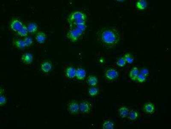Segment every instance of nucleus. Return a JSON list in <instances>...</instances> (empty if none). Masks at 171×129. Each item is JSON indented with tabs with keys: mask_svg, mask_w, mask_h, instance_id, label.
<instances>
[{
	"mask_svg": "<svg viewBox=\"0 0 171 129\" xmlns=\"http://www.w3.org/2000/svg\"><path fill=\"white\" fill-rule=\"evenodd\" d=\"M17 34L21 37H25L28 36V33L27 26L23 25L19 30L17 32Z\"/></svg>",
	"mask_w": 171,
	"mask_h": 129,
	"instance_id": "22",
	"label": "nucleus"
},
{
	"mask_svg": "<svg viewBox=\"0 0 171 129\" xmlns=\"http://www.w3.org/2000/svg\"><path fill=\"white\" fill-rule=\"evenodd\" d=\"M97 38L104 46L112 48L116 46L120 41V33L115 27H104L99 31Z\"/></svg>",
	"mask_w": 171,
	"mask_h": 129,
	"instance_id": "1",
	"label": "nucleus"
},
{
	"mask_svg": "<svg viewBox=\"0 0 171 129\" xmlns=\"http://www.w3.org/2000/svg\"><path fill=\"white\" fill-rule=\"evenodd\" d=\"M7 102V99L3 95H1L0 97V105L1 106H4Z\"/></svg>",
	"mask_w": 171,
	"mask_h": 129,
	"instance_id": "28",
	"label": "nucleus"
},
{
	"mask_svg": "<svg viewBox=\"0 0 171 129\" xmlns=\"http://www.w3.org/2000/svg\"><path fill=\"white\" fill-rule=\"evenodd\" d=\"M147 77L146 76L140 73V74L138 75V76L137 77L136 81L137 82H139V83H144V82L146 81Z\"/></svg>",
	"mask_w": 171,
	"mask_h": 129,
	"instance_id": "26",
	"label": "nucleus"
},
{
	"mask_svg": "<svg viewBox=\"0 0 171 129\" xmlns=\"http://www.w3.org/2000/svg\"><path fill=\"white\" fill-rule=\"evenodd\" d=\"M136 8L140 11H143L147 8L148 6V3L147 1L145 0L138 1L136 4Z\"/></svg>",
	"mask_w": 171,
	"mask_h": 129,
	"instance_id": "18",
	"label": "nucleus"
},
{
	"mask_svg": "<svg viewBox=\"0 0 171 129\" xmlns=\"http://www.w3.org/2000/svg\"><path fill=\"white\" fill-rule=\"evenodd\" d=\"M21 59L23 63L29 64L32 63L33 60V57L32 54L30 53H25L22 56Z\"/></svg>",
	"mask_w": 171,
	"mask_h": 129,
	"instance_id": "11",
	"label": "nucleus"
},
{
	"mask_svg": "<svg viewBox=\"0 0 171 129\" xmlns=\"http://www.w3.org/2000/svg\"><path fill=\"white\" fill-rule=\"evenodd\" d=\"M35 39L36 42L39 43H44L46 41V34L43 32H39L36 35Z\"/></svg>",
	"mask_w": 171,
	"mask_h": 129,
	"instance_id": "15",
	"label": "nucleus"
},
{
	"mask_svg": "<svg viewBox=\"0 0 171 129\" xmlns=\"http://www.w3.org/2000/svg\"><path fill=\"white\" fill-rule=\"evenodd\" d=\"M86 76V71L82 68H78L76 69L75 77L79 80H83Z\"/></svg>",
	"mask_w": 171,
	"mask_h": 129,
	"instance_id": "12",
	"label": "nucleus"
},
{
	"mask_svg": "<svg viewBox=\"0 0 171 129\" xmlns=\"http://www.w3.org/2000/svg\"><path fill=\"white\" fill-rule=\"evenodd\" d=\"M86 25L70 27L67 34V37L72 42L79 41L85 32Z\"/></svg>",
	"mask_w": 171,
	"mask_h": 129,
	"instance_id": "3",
	"label": "nucleus"
},
{
	"mask_svg": "<svg viewBox=\"0 0 171 129\" xmlns=\"http://www.w3.org/2000/svg\"><path fill=\"white\" fill-rule=\"evenodd\" d=\"M87 17L85 13L80 11H76L69 15L68 22L70 27L86 25Z\"/></svg>",
	"mask_w": 171,
	"mask_h": 129,
	"instance_id": "2",
	"label": "nucleus"
},
{
	"mask_svg": "<svg viewBox=\"0 0 171 129\" xmlns=\"http://www.w3.org/2000/svg\"><path fill=\"white\" fill-rule=\"evenodd\" d=\"M130 110L125 106H122L118 109V112L119 115L122 118H126L128 117Z\"/></svg>",
	"mask_w": 171,
	"mask_h": 129,
	"instance_id": "13",
	"label": "nucleus"
},
{
	"mask_svg": "<svg viewBox=\"0 0 171 129\" xmlns=\"http://www.w3.org/2000/svg\"><path fill=\"white\" fill-rule=\"evenodd\" d=\"M86 82L88 85L92 87L96 86L98 84V79L97 77L93 75L89 76L87 77Z\"/></svg>",
	"mask_w": 171,
	"mask_h": 129,
	"instance_id": "16",
	"label": "nucleus"
},
{
	"mask_svg": "<svg viewBox=\"0 0 171 129\" xmlns=\"http://www.w3.org/2000/svg\"><path fill=\"white\" fill-rule=\"evenodd\" d=\"M99 93V90L96 86L91 87L88 90L89 95L91 97L97 96Z\"/></svg>",
	"mask_w": 171,
	"mask_h": 129,
	"instance_id": "23",
	"label": "nucleus"
},
{
	"mask_svg": "<svg viewBox=\"0 0 171 129\" xmlns=\"http://www.w3.org/2000/svg\"><path fill=\"white\" fill-rule=\"evenodd\" d=\"M79 108L80 113L86 115L90 112L92 109V105L89 101L84 100L79 104Z\"/></svg>",
	"mask_w": 171,
	"mask_h": 129,
	"instance_id": "6",
	"label": "nucleus"
},
{
	"mask_svg": "<svg viewBox=\"0 0 171 129\" xmlns=\"http://www.w3.org/2000/svg\"><path fill=\"white\" fill-rule=\"evenodd\" d=\"M68 112L72 115H77L80 113L79 104L75 100H72L67 104Z\"/></svg>",
	"mask_w": 171,
	"mask_h": 129,
	"instance_id": "4",
	"label": "nucleus"
},
{
	"mask_svg": "<svg viewBox=\"0 0 171 129\" xmlns=\"http://www.w3.org/2000/svg\"><path fill=\"white\" fill-rule=\"evenodd\" d=\"M139 117V113L138 111L135 110H131L129 111V114L127 118L130 121L136 120Z\"/></svg>",
	"mask_w": 171,
	"mask_h": 129,
	"instance_id": "19",
	"label": "nucleus"
},
{
	"mask_svg": "<svg viewBox=\"0 0 171 129\" xmlns=\"http://www.w3.org/2000/svg\"><path fill=\"white\" fill-rule=\"evenodd\" d=\"M114 128V123L112 121L107 120L103 123L102 128L104 129H113Z\"/></svg>",
	"mask_w": 171,
	"mask_h": 129,
	"instance_id": "21",
	"label": "nucleus"
},
{
	"mask_svg": "<svg viewBox=\"0 0 171 129\" xmlns=\"http://www.w3.org/2000/svg\"><path fill=\"white\" fill-rule=\"evenodd\" d=\"M76 69L72 66H69L65 69V74L66 77L73 79L75 77Z\"/></svg>",
	"mask_w": 171,
	"mask_h": 129,
	"instance_id": "8",
	"label": "nucleus"
},
{
	"mask_svg": "<svg viewBox=\"0 0 171 129\" xmlns=\"http://www.w3.org/2000/svg\"><path fill=\"white\" fill-rule=\"evenodd\" d=\"M28 32L30 33L33 34L37 32L38 27L37 25L35 22H31L27 26Z\"/></svg>",
	"mask_w": 171,
	"mask_h": 129,
	"instance_id": "20",
	"label": "nucleus"
},
{
	"mask_svg": "<svg viewBox=\"0 0 171 129\" xmlns=\"http://www.w3.org/2000/svg\"><path fill=\"white\" fill-rule=\"evenodd\" d=\"M13 44L15 47L19 49H22L26 47L24 39H15L13 41Z\"/></svg>",
	"mask_w": 171,
	"mask_h": 129,
	"instance_id": "17",
	"label": "nucleus"
},
{
	"mask_svg": "<svg viewBox=\"0 0 171 129\" xmlns=\"http://www.w3.org/2000/svg\"><path fill=\"white\" fill-rule=\"evenodd\" d=\"M23 25L21 21L19 19H14L11 21L10 27L13 31L17 32Z\"/></svg>",
	"mask_w": 171,
	"mask_h": 129,
	"instance_id": "7",
	"label": "nucleus"
},
{
	"mask_svg": "<svg viewBox=\"0 0 171 129\" xmlns=\"http://www.w3.org/2000/svg\"><path fill=\"white\" fill-rule=\"evenodd\" d=\"M127 63L125 61V59L123 57H120V58L117 60L116 61V64L118 66L120 67H123L126 65Z\"/></svg>",
	"mask_w": 171,
	"mask_h": 129,
	"instance_id": "25",
	"label": "nucleus"
},
{
	"mask_svg": "<svg viewBox=\"0 0 171 129\" xmlns=\"http://www.w3.org/2000/svg\"><path fill=\"white\" fill-rule=\"evenodd\" d=\"M155 107L154 104L151 102L145 103L143 106V110L145 113L149 114H152L155 111Z\"/></svg>",
	"mask_w": 171,
	"mask_h": 129,
	"instance_id": "10",
	"label": "nucleus"
},
{
	"mask_svg": "<svg viewBox=\"0 0 171 129\" xmlns=\"http://www.w3.org/2000/svg\"><path fill=\"white\" fill-rule=\"evenodd\" d=\"M140 73L141 74H142L143 75H145L146 76H149V70L147 69L143 68L140 71Z\"/></svg>",
	"mask_w": 171,
	"mask_h": 129,
	"instance_id": "29",
	"label": "nucleus"
},
{
	"mask_svg": "<svg viewBox=\"0 0 171 129\" xmlns=\"http://www.w3.org/2000/svg\"><path fill=\"white\" fill-rule=\"evenodd\" d=\"M26 47L31 46L33 43V40L30 36H26L24 39Z\"/></svg>",
	"mask_w": 171,
	"mask_h": 129,
	"instance_id": "27",
	"label": "nucleus"
},
{
	"mask_svg": "<svg viewBox=\"0 0 171 129\" xmlns=\"http://www.w3.org/2000/svg\"><path fill=\"white\" fill-rule=\"evenodd\" d=\"M52 64L50 61H45L42 62L41 65V69L44 73H48L51 70Z\"/></svg>",
	"mask_w": 171,
	"mask_h": 129,
	"instance_id": "9",
	"label": "nucleus"
},
{
	"mask_svg": "<svg viewBox=\"0 0 171 129\" xmlns=\"http://www.w3.org/2000/svg\"><path fill=\"white\" fill-rule=\"evenodd\" d=\"M123 57L125 59L127 64H132L134 61V58H133V57L129 53L125 54Z\"/></svg>",
	"mask_w": 171,
	"mask_h": 129,
	"instance_id": "24",
	"label": "nucleus"
},
{
	"mask_svg": "<svg viewBox=\"0 0 171 129\" xmlns=\"http://www.w3.org/2000/svg\"><path fill=\"white\" fill-rule=\"evenodd\" d=\"M104 76L107 80L110 81H113L119 77V73L115 69L110 68L106 70Z\"/></svg>",
	"mask_w": 171,
	"mask_h": 129,
	"instance_id": "5",
	"label": "nucleus"
},
{
	"mask_svg": "<svg viewBox=\"0 0 171 129\" xmlns=\"http://www.w3.org/2000/svg\"><path fill=\"white\" fill-rule=\"evenodd\" d=\"M140 74V70L138 67H135L131 69L129 72V76L130 78L133 81H136L137 77Z\"/></svg>",
	"mask_w": 171,
	"mask_h": 129,
	"instance_id": "14",
	"label": "nucleus"
}]
</instances>
